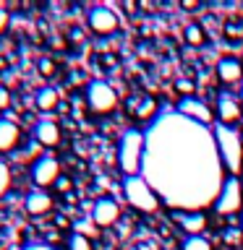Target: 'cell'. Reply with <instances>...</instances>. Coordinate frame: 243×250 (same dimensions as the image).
Listing matches in <instances>:
<instances>
[{"mask_svg": "<svg viewBox=\"0 0 243 250\" xmlns=\"http://www.w3.org/2000/svg\"><path fill=\"white\" fill-rule=\"evenodd\" d=\"M34 138L42 146H58L60 144V125L55 120H39L34 125Z\"/></svg>", "mask_w": 243, "mask_h": 250, "instance_id": "15", "label": "cell"}, {"mask_svg": "<svg viewBox=\"0 0 243 250\" xmlns=\"http://www.w3.org/2000/svg\"><path fill=\"white\" fill-rule=\"evenodd\" d=\"M178 91H183V94H186V99H188V97L194 94V83H191V81H186V78H180V81H178Z\"/></svg>", "mask_w": 243, "mask_h": 250, "instance_id": "24", "label": "cell"}, {"mask_svg": "<svg viewBox=\"0 0 243 250\" xmlns=\"http://www.w3.org/2000/svg\"><path fill=\"white\" fill-rule=\"evenodd\" d=\"M178 112L186 115V117H191L194 123H201V125H212V120H215V112H212V107L207 104V102L196 99V97L180 99Z\"/></svg>", "mask_w": 243, "mask_h": 250, "instance_id": "9", "label": "cell"}, {"mask_svg": "<svg viewBox=\"0 0 243 250\" xmlns=\"http://www.w3.org/2000/svg\"><path fill=\"white\" fill-rule=\"evenodd\" d=\"M217 78L225 86H235L243 81V62L235 58H222L217 62Z\"/></svg>", "mask_w": 243, "mask_h": 250, "instance_id": "13", "label": "cell"}, {"mask_svg": "<svg viewBox=\"0 0 243 250\" xmlns=\"http://www.w3.org/2000/svg\"><path fill=\"white\" fill-rule=\"evenodd\" d=\"M241 102H243V86H241Z\"/></svg>", "mask_w": 243, "mask_h": 250, "instance_id": "28", "label": "cell"}, {"mask_svg": "<svg viewBox=\"0 0 243 250\" xmlns=\"http://www.w3.org/2000/svg\"><path fill=\"white\" fill-rule=\"evenodd\" d=\"M212 206L219 216H233V214H241L243 208V183L241 177H227L222 180L219 190L212 201Z\"/></svg>", "mask_w": 243, "mask_h": 250, "instance_id": "4", "label": "cell"}, {"mask_svg": "<svg viewBox=\"0 0 243 250\" xmlns=\"http://www.w3.org/2000/svg\"><path fill=\"white\" fill-rule=\"evenodd\" d=\"M123 193H125V201H128L136 211H141V214H154V211L160 208V195H157V190L152 185H149V180L141 177V175L125 177Z\"/></svg>", "mask_w": 243, "mask_h": 250, "instance_id": "3", "label": "cell"}, {"mask_svg": "<svg viewBox=\"0 0 243 250\" xmlns=\"http://www.w3.org/2000/svg\"><path fill=\"white\" fill-rule=\"evenodd\" d=\"M58 104H60V94L55 91L52 86H45V89L37 91V107L42 109V112H52Z\"/></svg>", "mask_w": 243, "mask_h": 250, "instance_id": "16", "label": "cell"}, {"mask_svg": "<svg viewBox=\"0 0 243 250\" xmlns=\"http://www.w3.org/2000/svg\"><path fill=\"white\" fill-rule=\"evenodd\" d=\"M8 21H11V13H8L5 8H0V34L8 29Z\"/></svg>", "mask_w": 243, "mask_h": 250, "instance_id": "25", "label": "cell"}, {"mask_svg": "<svg viewBox=\"0 0 243 250\" xmlns=\"http://www.w3.org/2000/svg\"><path fill=\"white\" fill-rule=\"evenodd\" d=\"M212 136H215V148H217V156L222 162V167L230 172V177H238L243 172V136H241V130L217 123Z\"/></svg>", "mask_w": 243, "mask_h": 250, "instance_id": "1", "label": "cell"}, {"mask_svg": "<svg viewBox=\"0 0 243 250\" xmlns=\"http://www.w3.org/2000/svg\"><path fill=\"white\" fill-rule=\"evenodd\" d=\"M68 250H94V248H92V242L86 234L73 232V234H68Z\"/></svg>", "mask_w": 243, "mask_h": 250, "instance_id": "21", "label": "cell"}, {"mask_svg": "<svg viewBox=\"0 0 243 250\" xmlns=\"http://www.w3.org/2000/svg\"><path fill=\"white\" fill-rule=\"evenodd\" d=\"M172 219L188 237H196L207 229V214L204 211H172Z\"/></svg>", "mask_w": 243, "mask_h": 250, "instance_id": "10", "label": "cell"}, {"mask_svg": "<svg viewBox=\"0 0 243 250\" xmlns=\"http://www.w3.org/2000/svg\"><path fill=\"white\" fill-rule=\"evenodd\" d=\"M183 8H186V11H196V8H199V3H196V0H186Z\"/></svg>", "mask_w": 243, "mask_h": 250, "instance_id": "27", "label": "cell"}, {"mask_svg": "<svg viewBox=\"0 0 243 250\" xmlns=\"http://www.w3.org/2000/svg\"><path fill=\"white\" fill-rule=\"evenodd\" d=\"M31 180L37 188H50L60 180V164L55 156H42L31 164Z\"/></svg>", "mask_w": 243, "mask_h": 250, "instance_id": "8", "label": "cell"}, {"mask_svg": "<svg viewBox=\"0 0 243 250\" xmlns=\"http://www.w3.org/2000/svg\"><path fill=\"white\" fill-rule=\"evenodd\" d=\"M121 219V206L113 198H99L92 206V222L97 227H113Z\"/></svg>", "mask_w": 243, "mask_h": 250, "instance_id": "11", "label": "cell"}, {"mask_svg": "<svg viewBox=\"0 0 243 250\" xmlns=\"http://www.w3.org/2000/svg\"><path fill=\"white\" fill-rule=\"evenodd\" d=\"M11 107V91L5 86H0V109H8Z\"/></svg>", "mask_w": 243, "mask_h": 250, "instance_id": "23", "label": "cell"}, {"mask_svg": "<svg viewBox=\"0 0 243 250\" xmlns=\"http://www.w3.org/2000/svg\"><path fill=\"white\" fill-rule=\"evenodd\" d=\"M183 250H215V248H212L209 237L196 234V237H186V240H183Z\"/></svg>", "mask_w": 243, "mask_h": 250, "instance_id": "20", "label": "cell"}, {"mask_svg": "<svg viewBox=\"0 0 243 250\" xmlns=\"http://www.w3.org/2000/svg\"><path fill=\"white\" fill-rule=\"evenodd\" d=\"M183 37H186V42L191 47H201L204 42H207V34H204V29L199 26V23H188L186 31H183Z\"/></svg>", "mask_w": 243, "mask_h": 250, "instance_id": "18", "label": "cell"}, {"mask_svg": "<svg viewBox=\"0 0 243 250\" xmlns=\"http://www.w3.org/2000/svg\"><path fill=\"white\" fill-rule=\"evenodd\" d=\"M19 141H21V128L13 120L3 117V120H0V154L13 151V148L19 146Z\"/></svg>", "mask_w": 243, "mask_h": 250, "instance_id": "14", "label": "cell"}, {"mask_svg": "<svg viewBox=\"0 0 243 250\" xmlns=\"http://www.w3.org/2000/svg\"><path fill=\"white\" fill-rule=\"evenodd\" d=\"M154 99L152 97H136L133 99V107H131V112L139 117V120H146V117H152L154 115Z\"/></svg>", "mask_w": 243, "mask_h": 250, "instance_id": "17", "label": "cell"}, {"mask_svg": "<svg viewBox=\"0 0 243 250\" xmlns=\"http://www.w3.org/2000/svg\"><path fill=\"white\" fill-rule=\"evenodd\" d=\"M86 23H89V29L94 31V34H99V37H110V34H115L118 31V16L113 8H107V5H97V8H92L89 11V19H86Z\"/></svg>", "mask_w": 243, "mask_h": 250, "instance_id": "7", "label": "cell"}, {"mask_svg": "<svg viewBox=\"0 0 243 250\" xmlns=\"http://www.w3.org/2000/svg\"><path fill=\"white\" fill-rule=\"evenodd\" d=\"M55 185H58V188H60V190H63V193H66V190H68V188H71V183H68V180H66V177H60V180H58V183H55Z\"/></svg>", "mask_w": 243, "mask_h": 250, "instance_id": "26", "label": "cell"}, {"mask_svg": "<svg viewBox=\"0 0 243 250\" xmlns=\"http://www.w3.org/2000/svg\"><path fill=\"white\" fill-rule=\"evenodd\" d=\"M24 208H26L29 216H45V214H50L52 195L45 193V190H29L26 198H24Z\"/></svg>", "mask_w": 243, "mask_h": 250, "instance_id": "12", "label": "cell"}, {"mask_svg": "<svg viewBox=\"0 0 243 250\" xmlns=\"http://www.w3.org/2000/svg\"><path fill=\"white\" fill-rule=\"evenodd\" d=\"M86 107L92 109L94 115H110L118 107V94L107 81H92L86 86Z\"/></svg>", "mask_w": 243, "mask_h": 250, "instance_id": "5", "label": "cell"}, {"mask_svg": "<svg viewBox=\"0 0 243 250\" xmlns=\"http://www.w3.org/2000/svg\"><path fill=\"white\" fill-rule=\"evenodd\" d=\"M215 115H217V123L219 125H235L243 123V102H241V94H233V91H219L217 94V104H215Z\"/></svg>", "mask_w": 243, "mask_h": 250, "instance_id": "6", "label": "cell"}, {"mask_svg": "<svg viewBox=\"0 0 243 250\" xmlns=\"http://www.w3.org/2000/svg\"><path fill=\"white\" fill-rule=\"evenodd\" d=\"M11 183H13L11 167H8V162L0 159V198H5V195H8V190H11Z\"/></svg>", "mask_w": 243, "mask_h": 250, "instance_id": "19", "label": "cell"}, {"mask_svg": "<svg viewBox=\"0 0 243 250\" xmlns=\"http://www.w3.org/2000/svg\"><path fill=\"white\" fill-rule=\"evenodd\" d=\"M144 148H146V136L139 128H131V130L123 133L121 148H118V162H121V169L125 172V177H133L141 172Z\"/></svg>", "mask_w": 243, "mask_h": 250, "instance_id": "2", "label": "cell"}, {"mask_svg": "<svg viewBox=\"0 0 243 250\" xmlns=\"http://www.w3.org/2000/svg\"><path fill=\"white\" fill-rule=\"evenodd\" d=\"M39 73H42L45 78L55 76V62H52L50 58H42V60H39Z\"/></svg>", "mask_w": 243, "mask_h": 250, "instance_id": "22", "label": "cell"}, {"mask_svg": "<svg viewBox=\"0 0 243 250\" xmlns=\"http://www.w3.org/2000/svg\"><path fill=\"white\" fill-rule=\"evenodd\" d=\"M241 229H243V219H241Z\"/></svg>", "mask_w": 243, "mask_h": 250, "instance_id": "29", "label": "cell"}, {"mask_svg": "<svg viewBox=\"0 0 243 250\" xmlns=\"http://www.w3.org/2000/svg\"><path fill=\"white\" fill-rule=\"evenodd\" d=\"M241 128H243V123H241Z\"/></svg>", "mask_w": 243, "mask_h": 250, "instance_id": "30", "label": "cell"}]
</instances>
